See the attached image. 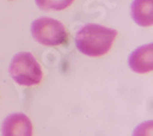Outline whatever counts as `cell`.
Wrapping results in <instances>:
<instances>
[{
	"label": "cell",
	"instance_id": "1",
	"mask_svg": "<svg viewBox=\"0 0 153 136\" xmlns=\"http://www.w3.org/2000/svg\"><path fill=\"white\" fill-rule=\"evenodd\" d=\"M115 37V30L90 23L82 27L76 34V47L85 55L102 56L109 52Z\"/></svg>",
	"mask_w": 153,
	"mask_h": 136
},
{
	"label": "cell",
	"instance_id": "2",
	"mask_svg": "<svg viewBox=\"0 0 153 136\" xmlns=\"http://www.w3.org/2000/svg\"><path fill=\"white\" fill-rule=\"evenodd\" d=\"M10 75L15 82L22 86L38 85L43 79V72L36 58L27 52L19 53L10 63Z\"/></svg>",
	"mask_w": 153,
	"mask_h": 136
},
{
	"label": "cell",
	"instance_id": "3",
	"mask_svg": "<svg viewBox=\"0 0 153 136\" xmlns=\"http://www.w3.org/2000/svg\"><path fill=\"white\" fill-rule=\"evenodd\" d=\"M33 38L43 45H60L66 44L68 32L64 25L50 17H39L32 23Z\"/></svg>",
	"mask_w": 153,
	"mask_h": 136
},
{
	"label": "cell",
	"instance_id": "4",
	"mask_svg": "<svg viewBox=\"0 0 153 136\" xmlns=\"http://www.w3.org/2000/svg\"><path fill=\"white\" fill-rule=\"evenodd\" d=\"M1 132L3 136H32L33 126L26 114L14 113L4 120Z\"/></svg>",
	"mask_w": 153,
	"mask_h": 136
},
{
	"label": "cell",
	"instance_id": "5",
	"mask_svg": "<svg viewBox=\"0 0 153 136\" xmlns=\"http://www.w3.org/2000/svg\"><path fill=\"white\" fill-rule=\"evenodd\" d=\"M153 44H146L137 48L129 56V65L132 71L138 74L149 72L153 69Z\"/></svg>",
	"mask_w": 153,
	"mask_h": 136
},
{
	"label": "cell",
	"instance_id": "6",
	"mask_svg": "<svg viewBox=\"0 0 153 136\" xmlns=\"http://www.w3.org/2000/svg\"><path fill=\"white\" fill-rule=\"evenodd\" d=\"M153 0H134L131 5V16L140 26L149 27L153 23L152 15Z\"/></svg>",
	"mask_w": 153,
	"mask_h": 136
},
{
	"label": "cell",
	"instance_id": "7",
	"mask_svg": "<svg viewBox=\"0 0 153 136\" xmlns=\"http://www.w3.org/2000/svg\"><path fill=\"white\" fill-rule=\"evenodd\" d=\"M36 3L38 7L44 11H60L69 7L74 3V0H36Z\"/></svg>",
	"mask_w": 153,
	"mask_h": 136
},
{
	"label": "cell",
	"instance_id": "8",
	"mask_svg": "<svg viewBox=\"0 0 153 136\" xmlns=\"http://www.w3.org/2000/svg\"><path fill=\"white\" fill-rule=\"evenodd\" d=\"M152 126H153L152 120L143 123V124L138 125L136 128L134 136H152Z\"/></svg>",
	"mask_w": 153,
	"mask_h": 136
}]
</instances>
